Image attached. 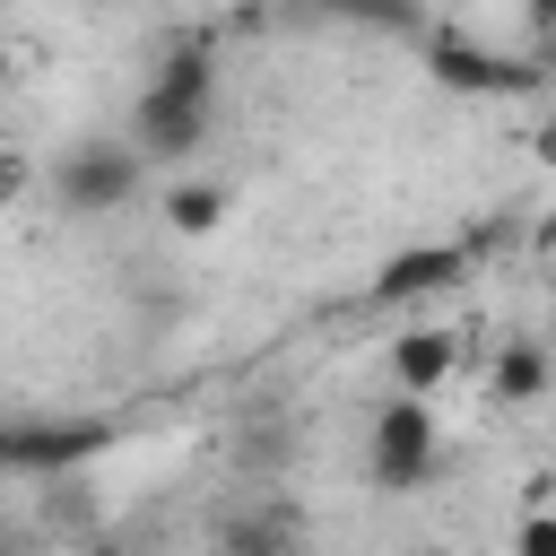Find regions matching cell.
<instances>
[{"label": "cell", "instance_id": "obj_1", "mask_svg": "<svg viewBox=\"0 0 556 556\" xmlns=\"http://www.w3.org/2000/svg\"><path fill=\"white\" fill-rule=\"evenodd\" d=\"M365 469H374V495H417L443 469V417H434V400L391 391L374 408V426H365Z\"/></svg>", "mask_w": 556, "mask_h": 556}, {"label": "cell", "instance_id": "obj_2", "mask_svg": "<svg viewBox=\"0 0 556 556\" xmlns=\"http://www.w3.org/2000/svg\"><path fill=\"white\" fill-rule=\"evenodd\" d=\"M417 61H426V78H434L443 96H530V87L556 78L539 52H495V43L460 35V26H434V35L417 43Z\"/></svg>", "mask_w": 556, "mask_h": 556}, {"label": "cell", "instance_id": "obj_3", "mask_svg": "<svg viewBox=\"0 0 556 556\" xmlns=\"http://www.w3.org/2000/svg\"><path fill=\"white\" fill-rule=\"evenodd\" d=\"M139 174H148L139 139H78V148L52 165V208H70V217H113V208L139 200Z\"/></svg>", "mask_w": 556, "mask_h": 556}, {"label": "cell", "instance_id": "obj_4", "mask_svg": "<svg viewBox=\"0 0 556 556\" xmlns=\"http://www.w3.org/2000/svg\"><path fill=\"white\" fill-rule=\"evenodd\" d=\"M478 269V252H469V235H443V243H408V252H391L382 269H374V287H365V304H426V295H452L460 278Z\"/></svg>", "mask_w": 556, "mask_h": 556}, {"label": "cell", "instance_id": "obj_5", "mask_svg": "<svg viewBox=\"0 0 556 556\" xmlns=\"http://www.w3.org/2000/svg\"><path fill=\"white\" fill-rule=\"evenodd\" d=\"M217 130V104H191V96H165V87H139L130 96V139L148 165H191Z\"/></svg>", "mask_w": 556, "mask_h": 556}, {"label": "cell", "instance_id": "obj_6", "mask_svg": "<svg viewBox=\"0 0 556 556\" xmlns=\"http://www.w3.org/2000/svg\"><path fill=\"white\" fill-rule=\"evenodd\" d=\"M208 556H304V521H295V504L252 495V504H235V513L217 521Z\"/></svg>", "mask_w": 556, "mask_h": 556}, {"label": "cell", "instance_id": "obj_7", "mask_svg": "<svg viewBox=\"0 0 556 556\" xmlns=\"http://www.w3.org/2000/svg\"><path fill=\"white\" fill-rule=\"evenodd\" d=\"M452 365H460V330H443V321H408V330L391 339V391L434 400V391L452 382Z\"/></svg>", "mask_w": 556, "mask_h": 556}, {"label": "cell", "instance_id": "obj_8", "mask_svg": "<svg viewBox=\"0 0 556 556\" xmlns=\"http://www.w3.org/2000/svg\"><path fill=\"white\" fill-rule=\"evenodd\" d=\"M87 452H104V426H35V417H17V426L0 434V460H9L17 478H35V469H78Z\"/></svg>", "mask_w": 556, "mask_h": 556}, {"label": "cell", "instance_id": "obj_9", "mask_svg": "<svg viewBox=\"0 0 556 556\" xmlns=\"http://www.w3.org/2000/svg\"><path fill=\"white\" fill-rule=\"evenodd\" d=\"M547 391H556V348L504 339L495 365H486V400H495V408H530V400H547Z\"/></svg>", "mask_w": 556, "mask_h": 556}, {"label": "cell", "instance_id": "obj_10", "mask_svg": "<svg viewBox=\"0 0 556 556\" xmlns=\"http://www.w3.org/2000/svg\"><path fill=\"white\" fill-rule=\"evenodd\" d=\"M148 87H165V96H191V104H217V52H208V35H174V43L156 52Z\"/></svg>", "mask_w": 556, "mask_h": 556}, {"label": "cell", "instance_id": "obj_11", "mask_svg": "<svg viewBox=\"0 0 556 556\" xmlns=\"http://www.w3.org/2000/svg\"><path fill=\"white\" fill-rule=\"evenodd\" d=\"M226 208H235V191H226L217 174H182V182L165 191V226H174V235H217Z\"/></svg>", "mask_w": 556, "mask_h": 556}, {"label": "cell", "instance_id": "obj_12", "mask_svg": "<svg viewBox=\"0 0 556 556\" xmlns=\"http://www.w3.org/2000/svg\"><path fill=\"white\" fill-rule=\"evenodd\" d=\"M339 17H365V26H382V35H417V0H348Z\"/></svg>", "mask_w": 556, "mask_h": 556}, {"label": "cell", "instance_id": "obj_13", "mask_svg": "<svg viewBox=\"0 0 556 556\" xmlns=\"http://www.w3.org/2000/svg\"><path fill=\"white\" fill-rule=\"evenodd\" d=\"M513 556H556V513H547V504H530V513H521V530H513Z\"/></svg>", "mask_w": 556, "mask_h": 556}, {"label": "cell", "instance_id": "obj_14", "mask_svg": "<svg viewBox=\"0 0 556 556\" xmlns=\"http://www.w3.org/2000/svg\"><path fill=\"white\" fill-rule=\"evenodd\" d=\"M530 156H539V165L556 174V122H539V130H530Z\"/></svg>", "mask_w": 556, "mask_h": 556}, {"label": "cell", "instance_id": "obj_15", "mask_svg": "<svg viewBox=\"0 0 556 556\" xmlns=\"http://www.w3.org/2000/svg\"><path fill=\"white\" fill-rule=\"evenodd\" d=\"M521 17H530V35H556V0H521Z\"/></svg>", "mask_w": 556, "mask_h": 556}, {"label": "cell", "instance_id": "obj_16", "mask_svg": "<svg viewBox=\"0 0 556 556\" xmlns=\"http://www.w3.org/2000/svg\"><path fill=\"white\" fill-rule=\"evenodd\" d=\"M408 556H443V547H408Z\"/></svg>", "mask_w": 556, "mask_h": 556}, {"label": "cell", "instance_id": "obj_17", "mask_svg": "<svg viewBox=\"0 0 556 556\" xmlns=\"http://www.w3.org/2000/svg\"><path fill=\"white\" fill-rule=\"evenodd\" d=\"M313 9H348V0H313Z\"/></svg>", "mask_w": 556, "mask_h": 556}]
</instances>
